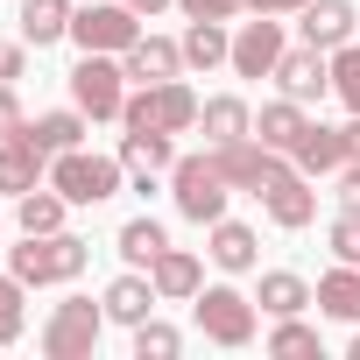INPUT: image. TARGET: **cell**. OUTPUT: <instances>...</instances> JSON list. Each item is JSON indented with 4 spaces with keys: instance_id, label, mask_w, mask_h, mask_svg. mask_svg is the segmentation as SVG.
<instances>
[{
    "instance_id": "34",
    "label": "cell",
    "mask_w": 360,
    "mask_h": 360,
    "mask_svg": "<svg viewBox=\"0 0 360 360\" xmlns=\"http://www.w3.org/2000/svg\"><path fill=\"white\" fill-rule=\"evenodd\" d=\"M332 205H339L346 219H360V155L332 169Z\"/></svg>"
},
{
    "instance_id": "15",
    "label": "cell",
    "mask_w": 360,
    "mask_h": 360,
    "mask_svg": "<svg viewBox=\"0 0 360 360\" xmlns=\"http://www.w3.org/2000/svg\"><path fill=\"white\" fill-rule=\"evenodd\" d=\"M198 134H205V148H233V141L255 134V106H248L240 92H212V99L198 106Z\"/></svg>"
},
{
    "instance_id": "26",
    "label": "cell",
    "mask_w": 360,
    "mask_h": 360,
    "mask_svg": "<svg viewBox=\"0 0 360 360\" xmlns=\"http://www.w3.org/2000/svg\"><path fill=\"white\" fill-rule=\"evenodd\" d=\"M176 43H184V71H219L233 57V22H191Z\"/></svg>"
},
{
    "instance_id": "4",
    "label": "cell",
    "mask_w": 360,
    "mask_h": 360,
    "mask_svg": "<svg viewBox=\"0 0 360 360\" xmlns=\"http://www.w3.org/2000/svg\"><path fill=\"white\" fill-rule=\"evenodd\" d=\"M50 184L71 205H106L127 184V162L120 155H99V148H64V155H50Z\"/></svg>"
},
{
    "instance_id": "28",
    "label": "cell",
    "mask_w": 360,
    "mask_h": 360,
    "mask_svg": "<svg viewBox=\"0 0 360 360\" xmlns=\"http://www.w3.org/2000/svg\"><path fill=\"white\" fill-rule=\"evenodd\" d=\"M311 297H318V311H325V318H339V325H360V269H353V262L325 269Z\"/></svg>"
},
{
    "instance_id": "18",
    "label": "cell",
    "mask_w": 360,
    "mask_h": 360,
    "mask_svg": "<svg viewBox=\"0 0 360 360\" xmlns=\"http://www.w3.org/2000/svg\"><path fill=\"white\" fill-rule=\"evenodd\" d=\"M290 162H297L304 176H332L339 162H353V141H346V127H325V120H311V127H304V141L290 148Z\"/></svg>"
},
{
    "instance_id": "5",
    "label": "cell",
    "mask_w": 360,
    "mask_h": 360,
    "mask_svg": "<svg viewBox=\"0 0 360 360\" xmlns=\"http://www.w3.org/2000/svg\"><path fill=\"white\" fill-rule=\"evenodd\" d=\"M198 92L184 78H162V85H134L120 106V127H162V134H191L198 127Z\"/></svg>"
},
{
    "instance_id": "22",
    "label": "cell",
    "mask_w": 360,
    "mask_h": 360,
    "mask_svg": "<svg viewBox=\"0 0 360 360\" xmlns=\"http://www.w3.org/2000/svg\"><path fill=\"white\" fill-rule=\"evenodd\" d=\"M304 127H311V106H297V99H283V92L255 113V141L276 148V155H290V148L304 141Z\"/></svg>"
},
{
    "instance_id": "41",
    "label": "cell",
    "mask_w": 360,
    "mask_h": 360,
    "mask_svg": "<svg viewBox=\"0 0 360 360\" xmlns=\"http://www.w3.org/2000/svg\"><path fill=\"white\" fill-rule=\"evenodd\" d=\"M346 141H353V155H360V113H353V120H346Z\"/></svg>"
},
{
    "instance_id": "17",
    "label": "cell",
    "mask_w": 360,
    "mask_h": 360,
    "mask_svg": "<svg viewBox=\"0 0 360 360\" xmlns=\"http://www.w3.org/2000/svg\"><path fill=\"white\" fill-rule=\"evenodd\" d=\"M36 184H50V148H36L29 134L0 141V198H22Z\"/></svg>"
},
{
    "instance_id": "10",
    "label": "cell",
    "mask_w": 360,
    "mask_h": 360,
    "mask_svg": "<svg viewBox=\"0 0 360 360\" xmlns=\"http://www.w3.org/2000/svg\"><path fill=\"white\" fill-rule=\"evenodd\" d=\"M276 92L297 99V106H325V92H332V50H318V43L283 50V64H276Z\"/></svg>"
},
{
    "instance_id": "13",
    "label": "cell",
    "mask_w": 360,
    "mask_h": 360,
    "mask_svg": "<svg viewBox=\"0 0 360 360\" xmlns=\"http://www.w3.org/2000/svg\"><path fill=\"white\" fill-rule=\"evenodd\" d=\"M120 162H127V176H134V191H155V176H169V162H176V134H162V127H127V134H120Z\"/></svg>"
},
{
    "instance_id": "33",
    "label": "cell",
    "mask_w": 360,
    "mask_h": 360,
    "mask_svg": "<svg viewBox=\"0 0 360 360\" xmlns=\"http://www.w3.org/2000/svg\"><path fill=\"white\" fill-rule=\"evenodd\" d=\"M269 353H283V360H297V353H318V332L304 325V311H297V318H276V332H269Z\"/></svg>"
},
{
    "instance_id": "14",
    "label": "cell",
    "mask_w": 360,
    "mask_h": 360,
    "mask_svg": "<svg viewBox=\"0 0 360 360\" xmlns=\"http://www.w3.org/2000/svg\"><path fill=\"white\" fill-rule=\"evenodd\" d=\"M205 255H212L219 276H248V269L262 262V233H255L248 219H212V226H205Z\"/></svg>"
},
{
    "instance_id": "39",
    "label": "cell",
    "mask_w": 360,
    "mask_h": 360,
    "mask_svg": "<svg viewBox=\"0 0 360 360\" xmlns=\"http://www.w3.org/2000/svg\"><path fill=\"white\" fill-rule=\"evenodd\" d=\"M304 8H311V0H248V15H283V22L304 15Z\"/></svg>"
},
{
    "instance_id": "27",
    "label": "cell",
    "mask_w": 360,
    "mask_h": 360,
    "mask_svg": "<svg viewBox=\"0 0 360 360\" xmlns=\"http://www.w3.org/2000/svg\"><path fill=\"white\" fill-rule=\"evenodd\" d=\"M64 219H71V198L57 184H36V191L15 198V226L22 233H64Z\"/></svg>"
},
{
    "instance_id": "35",
    "label": "cell",
    "mask_w": 360,
    "mask_h": 360,
    "mask_svg": "<svg viewBox=\"0 0 360 360\" xmlns=\"http://www.w3.org/2000/svg\"><path fill=\"white\" fill-rule=\"evenodd\" d=\"M184 8V22H240L248 0H176Z\"/></svg>"
},
{
    "instance_id": "42",
    "label": "cell",
    "mask_w": 360,
    "mask_h": 360,
    "mask_svg": "<svg viewBox=\"0 0 360 360\" xmlns=\"http://www.w3.org/2000/svg\"><path fill=\"white\" fill-rule=\"evenodd\" d=\"M346 360H360V332H353V339H346Z\"/></svg>"
},
{
    "instance_id": "29",
    "label": "cell",
    "mask_w": 360,
    "mask_h": 360,
    "mask_svg": "<svg viewBox=\"0 0 360 360\" xmlns=\"http://www.w3.org/2000/svg\"><path fill=\"white\" fill-rule=\"evenodd\" d=\"M113 248H120V262H127V269H148V262H155V255L169 248V226L141 212V219H127V226L113 233Z\"/></svg>"
},
{
    "instance_id": "36",
    "label": "cell",
    "mask_w": 360,
    "mask_h": 360,
    "mask_svg": "<svg viewBox=\"0 0 360 360\" xmlns=\"http://www.w3.org/2000/svg\"><path fill=\"white\" fill-rule=\"evenodd\" d=\"M325 248H332V262H353V269H360V219H346V212H339V219H332V233H325Z\"/></svg>"
},
{
    "instance_id": "9",
    "label": "cell",
    "mask_w": 360,
    "mask_h": 360,
    "mask_svg": "<svg viewBox=\"0 0 360 360\" xmlns=\"http://www.w3.org/2000/svg\"><path fill=\"white\" fill-rule=\"evenodd\" d=\"M283 50H290L283 15H240V22H233V57H226V71H233V78H276Z\"/></svg>"
},
{
    "instance_id": "20",
    "label": "cell",
    "mask_w": 360,
    "mask_h": 360,
    "mask_svg": "<svg viewBox=\"0 0 360 360\" xmlns=\"http://www.w3.org/2000/svg\"><path fill=\"white\" fill-rule=\"evenodd\" d=\"M353 29H360L353 0H311V8L297 15V36H304V43H318V50H339V43H353Z\"/></svg>"
},
{
    "instance_id": "30",
    "label": "cell",
    "mask_w": 360,
    "mask_h": 360,
    "mask_svg": "<svg viewBox=\"0 0 360 360\" xmlns=\"http://www.w3.org/2000/svg\"><path fill=\"white\" fill-rule=\"evenodd\" d=\"M29 332V283L8 269V276H0V346H15Z\"/></svg>"
},
{
    "instance_id": "7",
    "label": "cell",
    "mask_w": 360,
    "mask_h": 360,
    "mask_svg": "<svg viewBox=\"0 0 360 360\" xmlns=\"http://www.w3.org/2000/svg\"><path fill=\"white\" fill-rule=\"evenodd\" d=\"M71 106H85L92 120H120V106H127V64L120 57H99V50H78V64H71Z\"/></svg>"
},
{
    "instance_id": "12",
    "label": "cell",
    "mask_w": 360,
    "mask_h": 360,
    "mask_svg": "<svg viewBox=\"0 0 360 360\" xmlns=\"http://www.w3.org/2000/svg\"><path fill=\"white\" fill-rule=\"evenodd\" d=\"M262 212H269V226H283V233H304V226L318 219V176H304V169H283L276 184L262 191Z\"/></svg>"
},
{
    "instance_id": "32",
    "label": "cell",
    "mask_w": 360,
    "mask_h": 360,
    "mask_svg": "<svg viewBox=\"0 0 360 360\" xmlns=\"http://www.w3.org/2000/svg\"><path fill=\"white\" fill-rule=\"evenodd\" d=\"M332 99L346 113H360V43H339L332 50Z\"/></svg>"
},
{
    "instance_id": "40",
    "label": "cell",
    "mask_w": 360,
    "mask_h": 360,
    "mask_svg": "<svg viewBox=\"0 0 360 360\" xmlns=\"http://www.w3.org/2000/svg\"><path fill=\"white\" fill-rule=\"evenodd\" d=\"M127 8H134V15H141V22H155V15H162V8H176V0H127Z\"/></svg>"
},
{
    "instance_id": "8",
    "label": "cell",
    "mask_w": 360,
    "mask_h": 360,
    "mask_svg": "<svg viewBox=\"0 0 360 360\" xmlns=\"http://www.w3.org/2000/svg\"><path fill=\"white\" fill-rule=\"evenodd\" d=\"M71 43L99 50V57H127L141 43V15L127 8V0H85V8L71 15Z\"/></svg>"
},
{
    "instance_id": "25",
    "label": "cell",
    "mask_w": 360,
    "mask_h": 360,
    "mask_svg": "<svg viewBox=\"0 0 360 360\" xmlns=\"http://www.w3.org/2000/svg\"><path fill=\"white\" fill-rule=\"evenodd\" d=\"M255 304H262V318H297V311H311L318 297H311V283H304L297 269H262Z\"/></svg>"
},
{
    "instance_id": "1",
    "label": "cell",
    "mask_w": 360,
    "mask_h": 360,
    "mask_svg": "<svg viewBox=\"0 0 360 360\" xmlns=\"http://www.w3.org/2000/svg\"><path fill=\"white\" fill-rule=\"evenodd\" d=\"M8 269H15L29 290L78 283V276L92 269V240H78L71 226H64V233H22V248H8Z\"/></svg>"
},
{
    "instance_id": "16",
    "label": "cell",
    "mask_w": 360,
    "mask_h": 360,
    "mask_svg": "<svg viewBox=\"0 0 360 360\" xmlns=\"http://www.w3.org/2000/svg\"><path fill=\"white\" fill-rule=\"evenodd\" d=\"M148 283H155L162 304H191V297L205 290V262H198L191 248H162V255L148 262Z\"/></svg>"
},
{
    "instance_id": "31",
    "label": "cell",
    "mask_w": 360,
    "mask_h": 360,
    "mask_svg": "<svg viewBox=\"0 0 360 360\" xmlns=\"http://www.w3.org/2000/svg\"><path fill=\"white\" fill-rule=\"evenodd\" d=\"M176 353H184V332L176 325H162V318L134 325V360H176Z\"/></svg>"
},
{
    "instance_id": "43",
    "label": "cell",
    "mask_w": 360,
    "mask_h": 360,
    "mask_svg": "<svg viewBox=\"0 0 360 360\" xmlns=\"http://www.w3.org/2000/svg\"><path fill=\"white\" fill-rule=\"evenodd\" d=\"M0 233H8V212H0Z\"/></svg>"
},
{
    "instance_id": "3",
    "label": "cell",
    "mask_w": 360,
    "mask_h": 360,
    "mask_svg": "<svg viewBox=\"0 0 360 360\" xmlns=\"http://www.w3.org/2000/svg\"><path fill=\"white\" fill-rule=\"evenodd\" d=\"M191 325H198L212 346L240 353V346H255V332H262V311H255V297H240L233 283H205V290L191 297Z\"/></svg>"
},
{
    "instance_id": "37",
    "label": "cell",
    "mask_w": 360,
    "mask_h": 360,
    "mask_svg": "<svg viewBox=\"0 0 360 360\" xmlns=\"http://www.w3.org/2000/svg\"><path fill=\"white\" fill-rule=\"evenodd\" d=\"M15 134H29V113H22L15 85H0V141H15Z\"/></svg>"
},
{
    "instance_id": "23",
    "label": "cell",
    "mask_w": 360,
    "mask_h": 360,
    "mask_svg": "<svg viewBox=\"0 0 360 360\" xmlns=\"http://www.w3.org/2000/svg\"><path fill=\"white\" fill-rule=\"evenodd\" d=\"M71 0H22V15H15V29H22V43L29 50H50V43H71Z\"/></svg>"
},
{
    "instance_id": "11",
    "label": "cell",
    "mask_w": 360,
    "mask_h": 360,
    "mask_svg": "<svg viewBox=\"0 0 360 360\" xmlns=\"http://www.w3.org/2000/svg\"><path fill=\"white\" fill-rule=\"evenodd\" d=\"M212 155H219V169H226V184H233V191H248V198H262V191L276 184L283 169H297L290 155H276V148H262L255 134H248V141H233V148H212Z\"/></svg>"
},
{
    "instance_id": "21",
    "label": "cell",
    "mask_w": 360,
    "mask_h": 360,
    "mask_svg": "<svg viewBox=\"0 0 360 360\" xmlns=\"http://www.w3.org/2000/svg\"><path fill=\"white\" fill-rule=\"evenodd\" d=\"M127 64V78L134 85H162V78H184V43H169V36H148L141 29V43L120 57Z\"/></svg>"
},
{
    "instance_id": "24",
    "label": "cell",
    "mask_w": 360,
    "mask_h": 360,
    "mask_svg": "<svg viewBox=\"0 0 360 360\" xmlns=\"http://www.w3.org/2000/svg\"><path fill=\"white\" fill-rule=\"evenodd\" d=\"M85 134H92V113H85V106H57V113H36V120H29V141L50 148V155L85 148Z\"/></svg>"
},
{
    "instance_id": "2",
    "label": "cell",
    "mask_w": 360,
    "mask_h": 360,
    "mask_svg": "<svg viewBox=\"0 0 360 360\" xmlns=\"http://www.w3.org/2000/svg\"><path fill=\"white\" fill-rule=\"evenodd\" d=\"M169 198H176V212H184L191 226H212V219H226V205H233V184H226L219 155H212V148H198V155H176V162H169Z\"/></svg>"
},
{
    "instance_id": "38",
    "label": "cell",
    "mask_w": 360,
    "mask_h": 360,
    "mask_svg": "<svg viewBox=\"0 0 360 360\" xmlns=\"http://www.w3.org/2000/svg\"><path fill=\"white\" fill-rule=\"evenodd\" d=\"M22 71H29V43L22 36H0V85H15Z\"/></svg>"
},
{
    "instance_id": "6",
    "label": "cell",
    "mask_w": 360,
    "mask_h": 360,
    "mask_svg": "<svg viewBox=\"0 0 360 360\" xmlns=\"http://www.w3.org/2000/svg\"><path fill=\"white\" fill-rule=\"evenodd\" d=\"M106 325H113L106 304H92V297H64V304L43 318V353H50V360H92Z\"/></svg>"
},
{
    "instance_id": "19",
    "label": "cell",
    "mask_w": 360,
    "mask_h": 360,
    "mask_svg": "<svg viewBox=\"0 0 360 360\" xmlns=\"http://www.w3.org/2000/svg\"><path fill=\"white\" fill-rule=\"evenodd\" d=\"M99 304H106V318H113V325H127V332H134L141 318H155V304H162V297H155L148 269H127V276H113V283H106V297H99Z\"/></svg>"
}]
</instances>
